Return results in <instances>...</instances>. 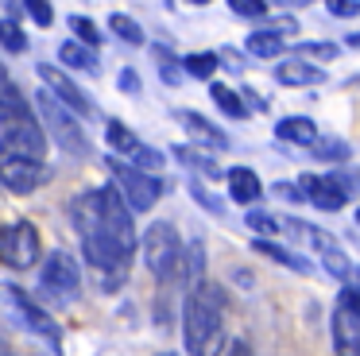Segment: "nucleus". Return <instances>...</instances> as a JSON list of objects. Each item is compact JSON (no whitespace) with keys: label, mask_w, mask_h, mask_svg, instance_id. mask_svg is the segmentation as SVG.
Segmentation results:
<instances>
[{"label":"nucleus","mask_w":360,"mask_h":356,"mask_svg":"<svg viewBox=\"0 0 360 356\" xmlns=\"http://www.w3.org/2000/svg\"><path fill=\"white\" fill-rule=\"evenodd\" d=\"M124 159H128V167L148 170V174H151V170H163V151H151L148 144H136L132 151L124 155Z\"/></svg>","instance_id":"nucleus-24"},{"label":"nucleus","mask_w":360,"mask_h":356,"mask_svg":"<svg viewBox=\"0 0 360 356\" xmlns=\"http://www.w3.org/2000/svg\"><path fill=\"white\" fill-rule=\"evenodd\" d=\"M298 58H337V43H298Z\"/></svg>","instance_id":"nucleus-35"},{"label":"nucleus","mask_w":360,"mask_h":356,"mask_svg":"<svg viewBox=\"0 0 360 356\" xmlns=\"http://www.w3.org/2000/svg\"><path fill=\"white\" fill-rule=\"evenodd\" d=\"M109 27H112V35H117V39H124V43H132V46L143 43V27L132 20V15H124V12H112L109 15Z\"/></svg>","instance_id":"nucleus-23"},{"label":"nucleus","mask_w":360,"mask_h":356,"mask_svg":"<svg viewBox=\"0 0 360 356\" xmlns=\"http://www.w3.org/2000/svg\"><path fill=\"white\" fill-rule=\"evenodd\" d=\"M120 89H124V93H140V74H136V70H120Z\"/></svg>","instance_id":"nucleus-38"},{"label":"nucleus","mask_w":360,"mask_h":356,"mask_svg":"<svg viewBox=\"0 0 360 356\" xmlns=\"http://www.w3.org/2000/svg\"><path fill=\"white\" fill-rule=\"evenodd\" d=\"M35 108H39L43 128H47L51 136H55V144L63 147V151H70V155H86V151H89L86 132H82L78 116H74L66 105H58V101L51 97V93H39V97H35Z\"/></svg>","instance_id":"nucleus-5"},{"label":"nucleus","mask_w":360,"mask_h":356,"mask_svg":"<svg viewBox=\"0 0 360 356\" xmlns=\"http://www.w3.org/2000/svg\"><path fill=\"white\" fill-rule=\"evenodd\" d=\"M0 46H8L12 54H24L27 51V35L12 20H0Z\"/></svg>","instance_id":"nucleus-26"},{"label":"nucleus","mask_w":360,"mask_h":356,"mask_svg":"<svg viewBox=\"0 0 360 356\" xmlns=\"http://www.w3.org/2000/svg\"><path fill=\"white\" fill-rule=\"evenodd\" d=\"M182 341H186L190 356H221V348H225V294L210 279H198L186 294Z\"/></svg>","instance_id":"nucleus-2"},{"label":"nucleus","mask_w":360,"mask_h":356,"mask_svg":"<svg viewBox=\"0 0 360 356\" xmlns=\"http://www.w3.org/2000/svg\"><path fill=\"white\" fill-rule=\"evenodd\" d=\"M244 221H248V229L252 232H259V236H271V232H279V221H275V217H267V213H248L244 217Z\"/></svg>","instance_id":"nucleus-36"},{"label":"nucleus","mask_w":360,"mask_h":356,"mask_svg":"<svg viewBox=\"0 0 360 356\" xmlns=\"http://www.w3.org/2000/svg\"><path fill=\"white\" fill-rule=\"evenodd\" d=\"M356 224H360V209H356Z\"/></svg>","instance_id":"nucleus-46"},{"label":"nucleus","mask_w":360,"mask_h":356,"mask_svg":"<svg viewBox=\"0 0 360 356\" xmlns=\"http://www.w3.org/2000/svg\"><path fill=\"white\" fill-rule=\"evenodd\" d=\"M326 8L333 15H341V20H352V15H360V0H326Z\"/></svg>","instance_id":"nucleus-37"},{"label":"nucleus","mask_w":360,"mask_h":356,"mask_svg":"<svg viewBox=\"0 0 360 356\" xmlns=\"http://www.w3.org/2000/svg\"><path fill=\"white\" fill-rule=\"evenodd\" d=\"M310 147L318 159H349V144H341V139H314Z\"/></svg>","instance_id":"nucleus-29"},{"label":"nucleus","mask_w":360,"mask_h":356,"mask_svg":"<svg viewBox=\"0 0 360 356\" xmlns=\"http://www.w3.org/2000/svg\"><path fill=\"white\" fill-rule=\"evenodd\" d=\"M190 198H194V201H198V205H202V209H210V213L225 217V201H217V198H213V193L205 190L202 182H190Z\"/></svg>","instance_id":"nucleus-30"},{"label":"nucleus","mask_w":360,"mask_h":356,"mask_svg":"<svg viewBox=\"0 0 360 356\" xmlns=\"http://www.w3.org/2000/svg\"><path fill=\"white\" fill-rule=\"evenodd\" d=\"M275 4H279V8H287V4L295 8V4H310V0H275Z\"/></svg>","instance_id":"nucleus-42"},{"label":"nucleus","mask_w":360,"mask_h":356,"mask_svg":"<svg viewBox=\"0 0 360 356\" xmlns=\"http://www.w3.org/2000/svg\"><path fill=\"white\" fill-rule=\"evenodd\" d=\"M155 58H159V74H163V77H167V82H171V85H179V82H182V70L174 66V54L167 51L163 43L155 46Z\"/></svg>","instance_id":"nucleus-31"},{"label":"nucleus","mask_w":360,"mask_h":356,"mask_svg":"<svg viewBox=\"0 0 360 356\" xmlns=\"http://www.w3.org/2000/svg\"><path fill=\"white\" fill-rule=\"evenodd\" d=\"M0 120H4V128H12V124H24V120H35L32 105L20 97L16 82L8 77V70H4V66H0Z\"/></svg>","instance_id":"nucleus-14"},{"label":"nucleus","mask_w":360,"mask_h":356,"mask_svg":"<svg viewBox=\"0 0 360 356\" xmlns=\"http://www.w3.org/2000/svg\"><path fill=\"white\" fill-rule=\"evenodd\" d=\"M109 170H112V178H117V190H120V198H124V205L132 209V217L148 213V209L159 201V193H163V182H159L155 174L128 167V163L117 159V155L109 159Z\"/></svg>","instance_id":"nucleus-6"},{"label":"nucleus","mask_w":360,"mask_h":356,"mask_svg":"<svg viewBox=\"0 0 360 356\" xmlns=\"http://www.w3.org/2000/svg\"><path fill=\"white\" fill-rule=\"evenodd\" d=\"M229 8L244 20H264L267 15V0H229Z\"/></svg>","instance_id":"nucleus-32"},{"label":"nucleus","mask_w":360,"mask_h":356,"mask_svg":"<svg viewBox=\"0 0 360 356\" xmlns=\"http://www.w3.org/2000/svg\"><path fill=\"white\" fill-rule=\"evenodd\" d=\"M43 294L55 298L58 306H70L82 294V271L70 252H51L43 263Z\"/></svg>","instance_id":"nucleus-7"},{"label":"nucleus","mask_w":360,"mask_h":356,"mask_svg":"<svg viewBox=\"0 0 360 356\" xmlns=\"http://www.w3.org/2000/svg\"><path fill=\"white\" fill-rule=\"evenodd\" d=\"M275 193H279V198H287V201H298V198H302V190H298V186H287V182L275 186Z\"/></svg>","instance_id":"nucleus-39"},{"label":"nucleus","mask_w":360,"mask_h":356,"mask_svg":"<svg viewBox=\"0 0 360 356\" xmlns=\"http://www.w3.org/2000/svg\"><path fill=\"white\" fill-rule=\"evenodd\" d=\"M174 155H179V163H186V167L205 170V174H217V167H213L210 159H202V155H198V147H174Z\"/></svg>","instance_id":"nucleus-34"},{"label":"nucleus","mask_w":360,"mask_h":356,"mask_svg":"<svg viewBox=\"0 0 360 356\" xmlns=\"http://www.w3.org/2000/svg\"><path fill=\"white\" fill-rule=\"evenodd\" d=\"M70 31H74V35H78L86 46H97V43H101V27H97L89 15H70Z\"/></svg>","instance_id":"nucleus-27"},{"label":"nucleus","mask_w":360,"mask_h":356,"mask_svg":"<svg viewBox=\"0 0 360 356\" xmlns=\"http://www.w3.org/2000/svg\"><path fill=\"white\" fill-rule=\"evenodd\" d=\"M221 58H229V66H233V70H244V58L233 51V46H225V51H221Z\"/></svg>","instance_id":"nucleus-40"},{"label":"nucleus","mask_w":360,"mask_h":356,"mask_svg":"<svg viewBox=\"0 0 360 356\" xmlns=\"http://www.w3.org/2000/svg\"><path fill=\"white\" fill-rule=\"evenodd\" d=\"M182 120V128H186V136L194 139V144H202V147H225L229 139H225V132L221 128H213L210 120H205L202 113H190V108H179L174 113Z\"/></svg>","instance_id":"nucleus-15"},{"label":"nucleus","mask_w":360,"mask_h":356,"mask_svg":"<svg viewBox=\"0 0 360 356\" xmlns=\"http://www.w3.org/2000/svg\"><path fill=\"white\" fill-rule=\"evenodd\" d=\"M225 356H256V352H252V348L248 345H244V341H236V345L233 348H229V352Z\"/></svg>","instance_id":"nucleus-41"},{"label":"nucleus","mask_w":360,"mask_h":356,"mask_svg":"<svg viewBox=\"0 0 360 356\" xmlns=\"http://www.w3.org/2000/svg\"><path fill=\"white\" fill-rule=\"evenodd\" d=\"M333 348L337 356H360V291L345 286L333 306Z\"/></svg>","instance_id":"nucleus-8"},{"label":"nucleus","mask_w":360,"mask_h":356,"mask_svg":"<svg viewBox=\"0 0 360 356\" xmlns=\"http://www.w3.org/2000/svg\"><path fill=\"white\" fill-rule=\"evenodd\" d=\"M47 167L32 159H16V155H0V186L12 193H32L35 186H43Z\"/></svg>","instance_id":"nucleus-12"},{"label":"nucleus","mask_w":360,"mask_h":356,"mask_svg":"<svg viewBox=\"0 0 360 356\" xmlns=\"http://www.w3.org/2000/svg\"><path fill=\"white\" fill-rule=\"evenodd\" d=\"M143 263H148V271L159 279V283H171V279H179V263H182V240L179 232H174L171 221H155L148 232H143Z\"/></svg>","instance_id":"nucleus-4"},{"label":"nucleus","mask_w":360,"mask_h":356,"mask_svg":"<svg viewBox=\"0 0 360 356\" xmlns=\"http://www.w3.org/2000/svg\"><path fill=\"white\" fill-rule=\"evenodd\" d=\"M58 58H63L70 70H86V74H97L94 51H89V46H82V43H63V46H58Z\"/></svg>","instance_id":"nucleus-22"},{"label":"nucleus","mask_w":360,"mask_h":356,"mask_svg":"<svg viewBox=\"0 0 360 356\" xmlns=\"http://www.w3.org/2000/svg\"><path fill=\"white\" fill-rule=\"evenodd\" d=\"M24 8H27V15H32L39 27H51V23H55V8H51V0H24Z\"/></svg>","instance_id":"nucleus-33"},{"label":"nucleus","mask_w":360,"mask_h":356,"mask_svg":"<svg viewBox=\"0 0 360 356\" xmlns=\"http://www.w3.org/2000/svg\"><path fill=\"white\" fill-rule=\"evenodd\" d=\"M0 310H4V317H8L12 325H20L24 333H32L35 341H43V345L51 348V356H58L63 329H58V322L47 314V310L35 306L32 294H24L20 286H4V283H0Z\"/></svg>","instance_id":"nucleus-3"},{"label":"nucleus","mask_w":360,"mask_h":356,"mask_svg":"<svg viewBox=\"0 0 360 356\" xmlns=\"http://www.w3.org/2000/svg\"><path fill=\"white\" fill-rule=\"evenodd\" d=\"M213 70H217V54L210 51H198L186 58V74L190 77H213Z\"/></svg>","instance_id":"nucleus-28"},{"label":"nucleus","mask_w":360,"mask_h":356,"mask_svg":"<svg viewBox=\"0 0 360 356\" xmlns=\"http://www.w3.org/2000/svg\"><path fill=\"white\" fill-rule=\"evenodd\" d=\"M225 182H229V193H233V201H240V205H252V201L259 198V178H256V170H248V167H233L225 174Z\"/></svg>","instance_id":"nucleus-17"},{"label":"nucleus","mask_w":360,"mask_h":356,"mask_svg":"<svg viewBox=\"0 0 360 356\" xmlns=\"http://www.w3.org/2000/svg\"><path fill=\"white\" fill-rule=\"evenodd\" d=\"M0 155H16V159L43 163V155H47V136H43L39 120H24V124H12V128H4Z\"/></svg>","instance_id":"nucleus-11"},{"label":"nucleus","mask_w":360,"mask_h":356,"mask_svg":"<svg viewBox=\"0 0 360 356\" xmlns=\"http://www.w3.org/2000/svg\"><path fill=\"white\" fill-rule=\"evenodd\" d=\"M190 4H198V8H202V4H210V0H190Z\"/></svg>","instance_id":"nucleus-44"},{"label":"nucleus","mask_w":360,"mask_h":356,"mask_svg":"<svg viewBox=\"0 0 360 356\" xmlns=\"http://www.w3.org/2000/svg\"><path fill=\"white\" fill-rule=\"evenodd\" d=\"M256 252H264L267 260L283 263V267L298 271V275H310V271H314V263H310V260H302V255H298V252H290V248H279L275 240H267V236H259V240H256Z\"/></svg>","instance_id":"nucleus-18"},{"label":"nucleus","mask_w":360,"mask_h":356,"mask_svg":"<svg viewBox=\"0 0 360 356\" xmlns=\"http://www.w3.org/2000/svg\"><path fill=\"white\" fill-rule=\"evenodd\" d=\"M0 260L16 271H27L39 263V229L32 221H16L0 229Z\"/></svg>","instance_id":"nucleus-10"},{"label":"nucleus","mask_w":360,"mask_h":356,"mask_svg":"<svg viewBox=\"0 0 360 356\" xmlns=\"http://www.w3.org/2000/svg\"><path fill=\"white\" fill-rule=\"evenodd\" d=\"M105 139H109V147H112V151H120V155H128L136 144H140V139H136L120 120H109V128H105Z\"/></svg>","instance_id":"nucleus-25"},{"label":"nucleus","mask_w":360,"mask_h":356,"mask_svg":"<svg viewBox=\"0 0 360 356\" xmlns=\"http://www.w3.org/2000/svg\"><path fill=\"white\" fill-rule=\"evenodd\" d=\"M349 46H360V35H352V39H349Z\"/></svg>","instance_id":"nucleus-43"},{"label":"nucleus","mask_w":360,"mask_h":356,"mask_svg":"<svg viewBox=\"0 0 360 356\" xmlns=\"http://www.w3.org/2000/svg\"><path fill=\"white\" fill-rule=\"evenodd\" d=\"M275 136L287 139V144H302V147H310L314 139H318V128H314V120H306V116H287V120L275 124Z\"/></svg>","instance_id":"nucleus-19"},{"label":"nucleus","mask_w":360,"mask_h":356,"mask_svg":"<svg viewBox=\"0 0 360 356\" xmlns=\"http://www.w3.org/2000/svg\"><path fill=\"white\" fill-rule=\"evenodd\" d=\"M155 356H174V352H155Z\"/></svg>","instance_id":"nucleus-45"},{"label":"nucleus","mask_w":360,"mask_h":356,"mask_svg":"<svg viewBox=\"0 0 360 356\" xmlns=\"http://www.w3.org/2000/svg\"><path fill=\"white\" fill-rule=\"evenodd\" d=\"M298 190H302V198H310L318 209H326V213H333V209H341L349 198H356L360 193V182L356 178H345V174H302L298 178Z\"/></svg>","instance_id":"nucleus-9"},{"label":"nucleus","mask_w":360,"mask_h":356,"mask_svg":"<svg viewBox=\"0 0 360 356\" xmlns=\"http://www.w3.org/2000/svg\"><path fill=\"white\" fill-rule=\"evenodd\" d=\"M39 77H43V85L51 89V97H55L58 105H66L74 116H89V113H94V101H89L58 66H39Z\"/></svg>","instance_id":"nucleus-13"},{"label":"nucleus","mask_w":360,"mask_h":356,"mask_svg":"<svg viewBox=\"0 0 360 356\" xmlns=\"http://www.w3.org/2000/svg\"><path fill=\"white\" fill-rule=\"evenodd\" d=\"M210 97H213V105H217L221 113H229L233 120H244V116H248V105H244L240 93L229 89V85H210Z\"/></svg>","instance_id":"nucleus-21"},{"label":"nucleus","mask_w":360,"mask_h":356,"mask_svg":"<svg viewBox=\"0 0 360 356\" xmlns=\"http://www.w3.org/2000/svg\"><path fill=\"white\" fill-rule=\"evenodd\" d=\"M248 54H256V58H279L283 54V35H275V31L259 27L248 35Z\"/></svg>","instance_id":"nucleus-20"},{"label":"nucleus","mask_w":360,"mask_h":356,"mask_svg":"<svg viewBox=\"0 0 360 356\" xmlns=\"http://www.w3.org/2000/svg\"><path fill=\"white\" fill-rule=\"evenodd\" d=\"M74 229L82 236V252H86L89 267L105 275V286L117 291L128 275V263L136 252V224L132 209L124 205L117 186H101V190L78 193L70 205Z\"/></svg>","instance_id":"nucleus-1"},{"label":"nucleus","mask_w":360,"mask_h":356,"mask_svg":"<svg viewBox=\"0 0 360 356\" xmlns=\"http://www.w3.org/2000/svg\"><path fill=\"white\" fill-rule=\"evenodd\" d=\"M275 82H283V85H321L326 82V70L310 66V62H302V58H287V62L275 66Z\"/></svg>","instance_id":"nucleus-16"}]
</instances>
